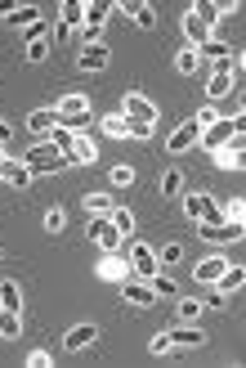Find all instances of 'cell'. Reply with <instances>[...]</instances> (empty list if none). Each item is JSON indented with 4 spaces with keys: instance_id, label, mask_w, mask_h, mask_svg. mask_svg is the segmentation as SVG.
<instances>
[{
    "instance_id": "cell-47",
    "label": "cell",
    "mask_w": 246,
    "mask_h": 368,
    "mask_svg": "<svg viewBox=\"0 0 246 368\" xmlns=\"http://www.w3.org/2000/svg\"><path fill=\"white\" fill-rule=\"evenodd\" d=\"M5 162H9V157H5V148H0V166H5Z\"/></svg>"
},
{
    "instance_id": "cell-32",
    "label": "cell",
    "mask_w": 246,
    "mask_h": 368,
    "mask_svg": "<svg viewBox=\"0 0 246 368\" xmlns=\"http://www.w3.org/2000/svg\"><path fill=\"white\" fill-rule=\"evenodd\" d=\"M63 225H68V211H63V207H50V211H45V229L63 234Z\"/></svg>"
},
{
    "instance_id": "cell-20",
    "label": "cell",
    "mask_w": 246,
    "mask_h": 368,
    "mask_svg": "<svg viewBox=\"0 0 246 368\" xmlns=\"http://www.w3.org/2000/svg\"><path fill=\"white\" fill-rule=\"evenodd\" d=\"M184 32H188V41H193V45H202V41H211V27H206V23H202V18H197V14H193V9H188V14H184Z\"/></svg>"
},
{
    "instance_id": "cell-25",
    "label": "cell",
    "mask_w": 246,
    "mask_h": 368,
    "mask_svg": "<svg viewBox=\"0 0 246 368\" xmlns=\"http://www.w3.org/2000/svg\"><path fill=\"white\" fill-rule=\"evenodd\" d=\"M9 23H14V27H32V23H41V14H36V5H14V9H9Z\"/></svg>"
},
{
    "instance_id": "cell-41",
    "label": "cell",
    "mask_w": 246,
    "mask_h": 368,
    "mask_svg": "<svg viewBox=\"0 0 246 368\" xmlns=\"http://www.w3.org/2000/svg\"><path fill=\"white\" fill-rule=\"evenodd\" d=\"M224 301H229V292H220V288H215V292H206V301H202V306H211V310H224Z\"/></svg>"
},
{
    "instance_id": "cell-34",
    "label": "cell",
    "mask_w": 246,
    "mask_h": 368,
    "mask_svg": "<svg viewBox=\"0 0 246 368\" xmlns=\"http://www.w3.org/2000/svg\"><path fill=\"white\" fill-rule=\"evenodd\" d=\"M148 288H153L157 297H179V288H175V283H170L166 274H153V279H148Z\"/></svg>"
},
{
    "instance_id": "cell-23",
    "label": "cell",
    "mask_w": 246,
    "mask_h": 368,
    "mask_svg": "<svg viewBox=\"0 0 246 368\" xmlns=\"http://www.w3.org/2000/svg\"><path fill=\"white\" fill-rule=\"evenodd\" d=\"M170 342H175V351H179V346H202L206 333H202V328H170Z\"/></svg>"
},
{
    "instance_id": "cell-33",
    "label": "cell",
    "mask_w": 246,
    "mask_h": 368,
    "mask_svg": "<svg viewBox=\"0 0 246 368\" xmlns=\"http://www.w3.org/2000/svg\"><path fill=\"white\" fill-rule=\"evenodd\" d=\"M197 63H202V59H197V50H193V45L175 54V68H179V72H197Z\"/></svg>"
},
{
    "instance_id": "cell-15",
    "label": "cell",
    "mask_w": 246,
    "mask_h": 368,
    "mask_svg": "<svg viewBox=\"0 0 246 368\" xmlns=\"http://www.w3.org/2000/svg\"><path fill=\"white\" fill-rule=\"evenodd\" d=\"M77 63H81L85 72H103V68H108V45H103V41H99V45H85Z\"/></svg>"
},
{
    "instance_id": "cell-18",
    "label": "cell",
    "mask_w": 246,
    "mask_h": 368,
    "mask_svg": "<svg viewBox=\"0 0 246 368\" xmlns=\"http://www.w3.org/2000/svg\"><path fill=\"white\" fill-rule=\"evenodd\" d=\"M18 333H23V310H5V306H0V337L14 342Z\"/></svg>"
},
{
    "instance_id": "cell-46",
    "label": "cell",
    "mask_w": 246,
    "mask_h": 368,
    "mask_svg": "<svg viewBox=\"0 0 246 368\" xmlns=\"http://www.w3.org/2000/svg\"><path fill=\"white\" fill-rule=\"evenodd\" d=\"M0 144H9V121L0 117Z\"/></svg>"
},
{
    "instance_id": "cell-10",
    "label": "cell",
    "mask_w": 246,
    "mask_h": 368,
    "mask_svg": "<svg viewBox=\"0 0 246 368\" xmlns=\"http://www.w3.org/2000/svg\"><path fill=\"white\" fill-rule=\"evenodd\" d=\"M121 297H126L130 301V306H153V301H157V292L153 288H148V279H126V283H121Z\"/></svg>"
},
{
    "instance_id": "cell-29",
    "label": "cell",
    "mask_w": 246,
    "mask_h": 368,
    "mask_svg": "<svg viewBox=\"0 0 246 368\" xmlns=\"http://www.w3.org/2000/svg\"><path fill=\"white\" fill-rule=\"evenodd\" d=\"M85 211L90 216H112V198L108 193H85Z\"/></svg>"
},
{
    "instance_id": "cell-9",
    "label": "cell",
    "mask_w": 246,
    "mask_h": 368,
    "mask_svg": "<svg viewBox=\"0 0 246 368\" xmlns=\"http://www.w3.org/2000/svg\"><path fill=\"white\" fill-rule=\"evenodd\" d=\"M197 139H202V121H197V117H188L179 130H170L166 148H170V153H184V148H193V144H197Z\"/></svg>"
},
{
    "instance_id": "cell-39",
    "label": "cell",
    "mask_w": 246,
    "mask_h": 368,
    "mask_svg": "<svg viewBox=\"0 0 246 368\" xmlns=\"http://www.w3.org/2000/svg\"><path fill=\"white\" fill-rule=\"evenodd\" d=\"M202 315V301H193V297H179V319H197Z\"/></svg>"
},
{
    "instance_id": "cell-4",
    "label": "cell",
    "mask_w": 246,
    "mask_h": 368,
    "mask_svg": "<svg viewBox=\"0 0 246 368\" xmlns=\"http://www.w3.org/2000/svg\"><path fill=\"white\" fill-rule=\"evenodd\" d=\"M197 234H202L211 247H224V243H242V225H238V220H220V225H202V220H197Z\"/></svg>"
},
{
    "instance_id": "cell-26",
    "label": "cell",
    "mask_w": 246,
    "mask_h": 368,
    "mask_svg": "<svg viewBox=\"0 0 246 368\" xmlns=\"http://www.w3.org/2000/svg\"><path fill=\"white\" fill-rule=\"evenodd\" d=\"M126 14L135 18L139 27H157V9L153 5H135V0H126Z\"/></svg>"
},
{
    "instance_id": "cell-24",
    "label": "cell",
    "mask_w": 246,
    "mask_h": 368,
    "mask_svg": "<svg viewBox=\"0 0 246 368\" xmlns=\"http://www.w3.org/2000/svg\"><path fill=\"white\" fill-rule=\"evenodd\" d=\"M242 283H246V270H242V265H233V270L224 265V274L215 279V288H220V292H238Z\"/></svg>"
},
{
    "instance_id": "cell-19",
    "label": "cell",
    "mask_w": 246,
    "mask_h": 368,
    "mask_svg": "<svg viewBox=\"0 0 246 368\" xmlns=\"http://www.w3.org/2000/svg\"><path fill=\"white\" fill-rule=\"evenodd\" d=\"M220 274H224V256H206V261H197V270H193L197 283H215Z\"/></svg>"
},
{
    "instance_id": "cell-42",
    "label": "cell",
    "mask_w": 246,
    "mask_h": 368,
    "mask_svg": "<svg viewBox=\"0 0 246 368\" xmlns=\"http://www.w3.org/2000/svg\"><path fill=\"white\" fill-rule=\"evenodd\" d=\"M179 256H184V247H179V243H170V247H166L157 261H166V265H179Z\"/></svg>"
},
{
    "instance_id": "cell-37",
    "label": "cell",
    "mask_w": 246,
    "mask_h": 368,
    "mask_svg": "<svg viewBox=\"0 0 246 368\" xmlns=\"http://www.w3.org/2000/svg\"><path fill=\"white\" fill-rule=\"evenodd\" d=\"M148 351H153V355H170V351H175V342H170V333H157L153 342H148Z\"/></svg>"
},
{
    "instance_id": "cell-43",
    "label": "cell",
    "mask_w": 246,
    "mask_h": 368,
    "mask_svg": "<svg viewBox=\"0 0 246 368\" xmlns=\"http://www.w3.org/2000/svg\"><path fill=\"white\" fill-rule=\"evenodd\" d=\"M27 364H32V368H50L54 360H50V355H45V351H32V355H27Z\"/></svg>"
},
{
    "instance_id": "cell-16",
    "label": "cell",
    "mask_w": 246,
    "mask_h": 368,
    "mask_svg": "<svg viewBox=\"0 0 246 368\" xmlns=\"http://www.w3.org/2000/svg\"><path fill=\"white\" fill-rule=\"evenodd\" d=\"M94 157H99V148L90 144L85 135H72V148H68V162H77V166H90Z\"/></svg>"
},
{
    "instance_id": "cell-12",
    "label": "cell",
    "mask_w": 246,
    "mask_h": 368,
    "mask_svg": "<svg viewBox=\"0 0 246 368\" xmlns=\"http://www.w3.org/2000/svg\"><path fill=\"white\" fill-rule=\"evenodd\" d=\"M94 342H99V328L94 324H77V328L63 333V346H68V351H85V346H94Z\"/></svg>"
},
{
    "instance_id": "cell-40",
    "label": "cell",
    "mask_w": 246,
    "mask_h": 368,
    "mask_svg": "<svg viewBox=\"0 0 246 368\" xmlns=\"http://www.w3.org/2000/svg\"><path fill=\"white\" fill-rule=\"evenodd\" d=\"M224 216H229V220H238V225H242V216H246V202H242V198H233V202L224 207Z\"/></svg>"
},
{
    "instance_id": "cell-27",
    "label": "cell",
    "mask_w": 246,
    "mask_h": 368,
    "mask_svg": "<svg viewBox=\"0 0 246 368\" xmlns=\"http://www.w3.org/2000/svg\"><path fill=\"white\" fill-rule=\"evenodd\" d=\"M0 175H5V180H9V184H14V189H23V184H32V171H27V166H23V162H5V166H0Z\"/></svg>"
},
{
    "instance_id": "cell-8",
    "label": "cell",
    "mask_w": 246,
    "mask_h": 368,
    "mask_svg": "<svg viewBox=\"0 0 246 368\" xmlns=\"http://www.w3.org/2000/svg\"><path fill=\"white\" fill-rule=\"evenodd\" d=\"M108 9L112 5H103V0H85V41L90 45H99V32H103V23H108Z\"/></svg>"
},
{
    "instance_id": "cell-30",
    "label": "cell",
    "mask_w": 246,
    "mask_h": 368,
    "mask_svg": "<svg viewBox=\"0 0 246 368\" xmlns=\"http://www.w3.org/2000/svg\"><path fill=\"white\" fill-rule=\"evenodd\" d=\"M103 135H112V139L130 135V126H126V112H112V117H103Z\"/></svg>"
},
{
    "instance_id": "cell-1",
    "label": "cell",
    "mask_w": 246,
    "mask_h": 368,
    "mask_svg": "<svg viewBox=\"0 0 246 368\" xmlns=\"http://www.w3.org/2000/svg\"><path fill=\"white\" fill-rule=\"evenodd\" d=\"M54 117L68 130H81L85 121H90V99H85V94H63V99L54 103Z\"/></svg>"
},
{
    "instance_id": "cell-21",
    "label": "cell",
    "mask_w": 246,
    "mask_h": 368,
    "mask_svg": "<svg viewBox=\"0 0 246 368\" xmlns=\"http://www.w3.org/2000/svg\"><path fill=\"white\" fill-rule=\"evenodd\" d=\"M193 14L202 18L206 27H215V23H220L224 14H229V5H211V0H197V5H193Z\"/></svg>"
},
{
    "instance_id": "cell-2",
    "label": "cell",
    "mask_w": 246,
    "mask_h": 368,
    "mask_svg": "<svg viewBox=\"0 0 246 368\" xmlns=\"http://www.w3.org/2000/svg\"><path fill=\"white\" fill-rule=\"evenodd\" d=\"M23 166H27L32 175H50V171H63V166H72V162H68L63 153H54L50 144H36L32 153H27V162H23Z\"/></svg>"
},
{
    "instance_id": "cell-7",
    "label": "cell",
    "mask_w": 246,
    "mask_h": 368,
    "mask_svg": "<svg viewBox=\"0 0 246 368\" xmlns=\"http://www.w3.org/2000/svg\"><path fill=\"white\" fill-rule=\"evenodd\" d=\"M77 23H85V5H81V0H63V5H59V27H54V36H59V41H68Z\"/></svg>"
},
{
    "instance_id": "cell-35",
    "label": "cell",
    "mask_w": 246,
    "mask_h": 368,
    "mask_svg": "<svg viewBox=\"0 0 246 368\" xmlns=\"http://www.w3.org/2000/svg\"><path fill=\"white\" fill-rule=\"evenodd\" d=\"M179 189H184V175H179V171H166V175H162V193H166V198H179Z\"/></svg>"
},
{
    "instance_id": "cell-44",
    "label": "cell",
    "mask_w": 246,
    "mask_h": 368,
    "mask_svg": "<svg viewBox=\"0 0 246 368\" xmlns=\"http://www.w3.org/2000/svg\"><path fill=\"white\" fill-rule=\"evenodd\" d=\"M99 274H103V279H108V274H126V265H121V261H103Z\"/></svg>"
},
{
    "instance_id": "cell-31",
    "label": "cell",
    "mask_w": 246,
    "mask_h": 368,
    "mask_svg": "<svg viewBox=\"0 0 246 368\" xmlns=\"http://www.w3.org/2000/svg\"><path fill=\"white\" fill-rule=\"evenodd\" d=\"M108 220H112V225H117V234H121V238H126V234H130V229H135V216H130V211H126V207H112V216H108Z\"/></svg>"
},
{
    "instance_id": "cell-38",
    "label": "cell",
    "mask_w": 246,
    "mask_h": 368,
    "mask_svg": "<svg viewBox=\"0 0 246 368\" xmlns=\"http://www.w3.org/2000/svg\"><path fill=\"white\" fill-rule=\"evenodd\" d=\"M112 184H117V189L135 184V166H112Z\"/></svg>"
},
{
    "instance_id": "cell-45",
    "label": "cell",
    "mask_w": 246,
    "mask_h": 368,
    "mask_svg": "<svg viewBox=\"0 0 246 368\" xmlns=\"http://www.w3.org/2000/svg\"><path fill=\"white\" fill-rule=\"evenodd\" d=\"M197 121H202V130L211 126V121H220V112H215V103H211V108H202V112H197Z\"/></svg>"
},
{
    "instance_id": "cell-6",
    "label": "cell",
    "mask_w": 246,
    "mask_h": 368,
    "mask_svg": "<svg viewBox=\"0 0 246 368\" xmlns=\"http://www.w3.org/2000/svg\"><path fill=\"white\" fill-rule=\"evenodd\" d=\"M85 234H90V243H94V247H103V252H117V243H121L117 225H112L108 216H94V220H90V229H85Z\"/></svg>"
},
{
    "instance_id": "cell-14",
    "label": "cell",
    "mask_w": 246,
    "mask_h": 368,
    "mask_svg": "<svg viewBox=\"0 0 246 368\" xmlns=\"http://www.w3.org/2000/svg\"><path fill=\"white\" fill-rule=\"evenodd\" d=\"M121 108H126V117H144V121H157V108H153V99H144L139 90H130Z\"/></svg>"
},
{
    "instance_id": "cell-13",
    "label": "cell",
    "mask_w": 246,
    "mask_h": 368,
    "mask_svg": "<svg viewBox=\"0 0 246 368\" xmlns=\"http://www.w3.org/2000/svg\"><path fill=\"white\" fill-rule=\"evenodd\" d=\"M59 126V117H54V108H36V112H27V130H32L36 139H45L50 130Z\"/></svg>"
},
{
    "instance_id": "cell-17",
    "label": "cell",
    "mask_w": 246,
    "mask_h": 368,
    "mask_svg": "<svg viewBox=\"0 0 246 368\" xmlns=\"http://www.w3.org/2000/svg\"><path fill=\"white\" fill-rule=\"evenodd\" d=\"M193 50H197V59H211V63L233 59V50H229L224 41H215V36H211V41H202V45H193Z\"/></svg>"
},
{
    "instance_id": "cell-36",
    "label": "cell",
    "mask_w": 246,
    "mask_h": 368,
    "mask_svg": "<svg viewBox=\"0 0 246 368\" xmlns=\"http://www.w3.org/2000/svg\"><path fill=\"white\" fill-rule=\"evenodd\" d=\"M126 126H130V139H148L153 121H144V117H126Z\"/></svg>"
},
{
    "instance_id": "cell-11",
    "label": "cell",
    "mask_w": 246,
    "mask_h": 368,
    "mask_svg": "<svg viewBox=\"0 0 246 368\" xmlns=\"http://www.w3.org/2000/svg\"><path fill=\"white\" fill-rule=\"evenodd\" d=\"M130 270H135V279H153L157 274V252H148L144 243H135V247H130Z\"/></svg>"
},
{
    "instance_id": "cell-3",
    "label": "cell",
    "mask_w": 246,
    "mask_h": 368,
    "mask_svg": "<svg viewBox=\"0 0 246 368\" xmlns=\"http://www.w3.org/2000/svg\"><path fill=\"white\" fill-rule=\"evenodd\" d=\"M233 135H242V126H238L233 117H220V121H211V126L202 130V139H197V144H202V148H211V153H215V148H224Z\"/></svg>"
},
{
    "instance_id": "cell-28",
    "label": "cell",
    "mask_w": 246,
    "mask_h": 368,
    "mask_svg": "<svg viewBox=\"0 0 246 368\" xmlns=\"http://www.w3.org/2000/svg\"><path fill=\"white\" fill-rule=\"evenodd\" d=\"M45 144H50L54 153H63V157H68V148H72V130H68V126H54L50 135H45Z\"/></svg>"
},
{
    "instance_id": "cell-5",
    "label": "cell",
    "mask_w": 246,
    "mask_h": 368,
    "mask_svg": "<svg viewBox=\"0 0 246 368\" xmlns=\"http://www.w3.org/2000/svg\"><path fill=\"white\" fill-rule=\"evenodd\" d=\"M233 72H238V59L215 63V72L206 77V94H211V103H215V99H224V94L233 90Z\"/></svg>"
},
{
    "instance_id": "cell-22",
    "label": "cell",
    "mask_w": 246,
    "mask_h": 368,
    "mask_svg": "<svg viewBox=\"0 0 246 368\" xmlns=\"http://www.w3.org/2000/svg\"><path fill=\"white\" fill-rule=\"evenodd\" d=\"M0 306H5V310H23V288H18L14 279L0 283Z\"/></svg>"
}]
</instances>
